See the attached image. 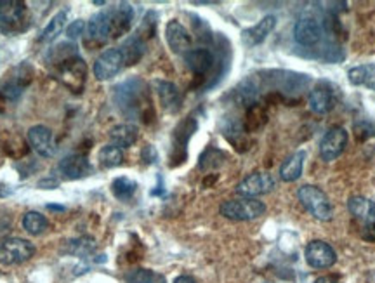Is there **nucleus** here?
<instances>
[{
	"label": "nucleus",
	"mask_w": 375,
	"mask_h": 283,
	"mask_svg": "<svg viewBox=\"0 0 375 283\" xmlns=\"http://www.w3.org/2000/svg\"><path fill=\"white\" fill-rule=\"evenodd\" d=\"M125 66L124 56L118 47H110L106 51L101 52L97 56L96 63H94V76L101 82L110 80L120 73V70Z\"/></svg>",
	"instance_id": "0eeeda50"
},
{
	"label": "nucleus",
	"mask_w": 375,
	"mask_h": 283,
	"mask_svg": "<svg viewBox=\"0 0 375 283\" xmlns=\"http://www.w3.org/2000/svg\"><path fill=\"white\" fill-rule=\"evenodd\" d=\"M136 191H138V183L129 179V177H117V179L111 183V193L120 202L131 200Z\"/></svg>",
	"instance_id": "c756f323"
},
{
	"label": "nucleus",
	"mask_w": 375,
	"mask_h": 283,
	"mask_svg": "<svg viewBox=\"0 0 375 283\" xmlns=\"http://www.w3.org/2000/svg\"><path fill=\"white\" fill-rule=\"evenodd\" d=\"M155 90L159 94V99L162 103L163 110L169 113H176L181 108V92L176 83L167 80H155Z\"/></svg>",
	"instance_id": "aec40b11"
},
{
	"label": "nucleus",
	"mask_w": 375,
	"mask_h": 283,
	"mask_svg": "<svg viewBox=\"0 0 375 283\" xmlns=\"http://www.w3.org/2000/svg\"><path fill=\"white\" fill-rule=\"evenodd\" d=\"M125 282L127 283H167L166 278L160 273L152 270H145V268H138L125 275Z\"/></svg>",
	"instance_id": "7c9ffc66"
},
{
	"label": "nucleus",
	"mask_w": 375,
	"mask_h": 283,
	"mask_svg": "<svg viewBox=\"0 0 375 283\" xmlns=\"http://www.w3.org/2000/svg\"><path fill=\"white\" fill-rule=\"evenodd\" d=\"M166 38L169 47L173 49V52L176 54H186L191 49L193 38L189 35L184 24H181L177 19H170L166 26Z\"/></svg>",
	"instance_id": "dca6fc26"
},
{
	"label": "nucleus",
	"mask_w": 375,
	"mask_h": 283,
	"mask_svg": "<svg viewBox=\"0 0 375 283\" xmlns=\"http://www.w3.org/2000/svg\"><path fill=\"white\" fill-rule=\"evenodd\" d=\"M118 49H120L122 56H124L125 66H131V65H136V63L143 58L146 45H145V40H143L139 35H132V37H129L127 40L122 44V47H118Z\"/></svg>",
	"instance_id": "393cba45"
},
{
	"label": "nucleus",
	"mask_w": 375,
	"mask_h": 283,
	"mask_svg": "<svg viewBox=\"0 0 375 283\" xmlns=\"http://www.w3.org/2000/svg\"><path fill=\"white\" fill-rule=\"evenodd\" d=\"M35 254V245L24 238H6L0 242V264L17 266L30 261Z\"/></svg>",
	"instance_id": "20e7f679"
},
{
	"label": "nucleus",
	"mask_w": 375,
	"mask_h": 283,
	"mask_svg": "<svg viewBox=\"0 0 375 283\" xmlns=\"http://www.w3.org/2000/svg\"><path fill=\"white\" fill-rule=\"evenodd\" d=\"M304 259L314 270H327L332 268L337 261V254L332 249V245H328L327 242H321V240H313L306 245L304 250Z\"/></svg>",
	"instance_id": "1a4fd4ad"
},
{
	"label": "nucleus",
	"mask_w": 375,
	"mask_h": 283,
	"mask_svg": "<svg viewBox=\"0 0 375 283\" xmlns=\"http://www.w3.org/2000/svg\"><path fill=\"white\" fill-rule=\"evenodd\" d=\"M26 3L19 0H0V30L3 33H16L24 30Z\"/></svg>",
	"instance_id": "423d86ee"
},
{
	"label": "nucleus",
	"mask_w": 375,
	"mask_h": 283,
	"mask_svg": "<svg viewBox=\"0 0 375 283\" xmlns=\"http://www.w3.org/2000/svg\"><path fill=\"white\" fill-rule=\"evenodd\" d=\"M304 159H306V152H296L294 155H290L285 162L280 167V177L285 183H294L301 177L304 167Z\"/></svg>",
	"instance_id": "b1692460"
},
{
	"label": "nucleus",
	"mask_w": 375,
	"mask_h": 283,
	"mask_svg": "<svg viewBox=\"0 0 375 283\" xmlns=\"http://www.w3.org/2000/svg\"><path fill=\"white\" fill-rule=\"evenodd\" d=\"M23 228L24 232L30 233V235L38 236L42 235V233H45V229L49 228V221L40 212L30 211L23 216Z\"/></svg>",
	"instance_id": "c85d7f7f"
},
{
	"label": "nucleus",
	"mask_w": 375,
	"mask_h": 283,
	"mask_svg": "<svg viewBox=\"0 0 375 283\" xmlns=\"http://www.w3.org/2000/svg\"><path fill=\"white\" fill-rule=\"evenodd\" d=\"M174 283H196V280L193 277H188V275H181L174 280Z\"/></svg>",
	"instance_id": "c9c22d12"
},
{
	"label": "nucleus",
	"mask_w": 375,
	"mask_h": 283,
	"mask_svg": "<svg viewBox=\"0 0 375 283\" xmlns=\"http://www.w3.org/2000/svg\"><path fill=\"white\" fill-rule=\"evenodd\" d=\"M374 132L375 127L372 124H369V122H358V124H355V134L360 141H365L367 138L374 136Z\"/></svg>",
	"instance_id": "473e14b6"
},
{
	"label": "nucleus",
	"mask_w": 375,
	"mask_h": 283,
	"mask_svg": "<svg viewBox=\"0 0 375 283\" xmlns=\"http://www.w3.org/2000/svg\"><path fill=\"white\" fill-rule=\"evenodd\" d=\"M348 131L344 127H332L320 141V155L325 162L339 159L348 146Z\"/></svg>",
	"instance_id": "9d476101"
},
{
	"label": "nucleus",
	"mask_w": 375,
	"mask_h": 283,
	"mask_svg": "<svg viewBox=\"0 0 375 283\" xmlns=\"http://www.w3.org/2000/svg\"><path fill=\"white\" fill-rule=\"evenodd\" d=\"M40 186H42V188L49 186V190H51V188H56V186H58V181H40Z\"/></svg>",
	"instance_id": "58836bf2"
},
{
	"label": "nucleus",
	"mask_w": 375,
	"mask_h": 283,
	"mask_svg": "<svg viewBox=\"0 0 375 283\" xmlns=\"http://www.w3.org/2000/svg\"><path fill=\"white\" fill-rule=\"evenodd\" d=\"M275 26H276L275 16L262 17L257 24H254V26L241 31V42H244L247 47H255V45L262 44V42L268 38V35L275 30Z\"/></svg>",
	"instance_id": "6ab92c4d"
},
{
	"label": "nucleus",
	"mask_w": 375,
	"mask_h": 283,
	"mask_svg": "<svg viewBox=\"0 0 375 283\" xmlns=\"http://www.w3.org/2000/svg\"><path fill=\"white\" fill-rule=\"evenodd\" d=\"M275 179H273L271 174L268 172H254L250 176L245 177L241 183H238L237 193L241 197L247 198H255L261 197V195L269 193L275 188Z\"/></svg>",
	"instance_id": "9b49d317"
},
{
	"label": "nucleus",
	"mask_w": 375,
	"mask_h": 283,
	"mask_svg": "<svg viewBox=\"0 0 375 283\" xmlns=\"http://www.w3.org/2000/svg\"><path fill=\"white\" fill-rule=\"evenodd\" d=\"M308 104H310L311 111L317 115L330 113L335 106L334 87L327 82L318 83L308 96Z\"/></svg>",
	"instance_id": "ddd939ff"
},
{
	"label": "nucleus",
	"mask_w": 375,
	"mask_h": 283,
	"mask_svg": "<svg viewBox=\"0 0 375 283\" xmlns=\"http://www.w3.org/2000/svg\"><path fill=\"white\" fill-rule=\"evenodd\" d=\"M314 283H339V280L335 277H332V275H327V277L318 278V280Z\"/></svg>",
	"instance_id": "e433bc0d"
},
{
	"label": "nucleus",
	"mask_w": 375,
	"mask_h": 283,
	"mask_svg": "<svg viewBox=\"0 0 375 283\" xmlns=\"http://www.w3.org/2000/svg\"><path fill=\"white\" fill-rule=\"evenodd\" d=\"M87 38L96 44H106L113 38V30H111V17L110 9H104L101 13L94 14L90 21L87 23Z\"/></svg>",
	"instance_id": "4468645a"
},
{
	"label": "nucleus",
	"mask_w": 375,
	"mask_h": 283,
	"mask_svg": "<svg viewBox=\"0 0 375 283\" xmlns=\"http://www.w3.org/2000/svg\"><path fill=\"white\" fill-rule=\"evenodd\" d=\"M110 136L111 145L118 146V148H131L132 145H136L139 138V129L132 124H118L115 127L110 129L108 132Z\"/></svg>",
	"instance_id": "412c9836"
},
{
	"label": "nucleus",
	"mask_w": 375,
	"mask_h": 283,
	"mask_svg": "<svg viewBox=\"0 0 375 283\" xmlns=\"http://www.w3.org/2000/svg\"><path fill=\"white\" fill-rule=\"evenodd\" d=\"M299 200L303 202L304 207L308 209L311 216L318 221H330L334 216V207H332L330 200L327 195L313 184H304L299 188Z\"/></svg>",
	"instance_id": "7ed1b4c3"
},
{
	"label": "nucleus",
	"mask_w": 375,
	"mask_h": 283,
	"mask_svg": "<svg viewBox=\"0 0 375 283\" xmlns=\"http://www.w3.org/2000/svg\"><path fill=\"white\" fill-rule=\"evenodd\" d=\"M28 143L33 148L35 153H38L44 159H52L56 155V139L54 134L45 125H33L28 131Z\"/></svg>",
	"instance_id": "f8f14e48"
},
{
	"label": "nucleus",
	"mask_w": 375,
	"mask_h": 283,
	"mask_svg": "<svg viewBox=\"0 0 375 283\" xmlns=\"http://www.w3.org/2000/svg\"><path fill=\"white\" fill-rule=\"evenodd\" d=\"M348 209L363 226L375 223V202L363 197H351L348 202Z\"/></svg>",
	"instance_id": "4be33fe9"
},
{
	"label": "nucleus",
	"mask_w": 375,
	"mask_h": 283,
	"mask_svg": "<svg viewBox=\"0 0 375 283\" xmlns=\"http://www.w3.org/2000/svg\"><path fill=\"white\" fill-rule=\"evenodd\" d=\"M348 80L353 86H363L375 90V65L367 63V65L355 66L348 72Z\"/></svg>",
	"instance_id": "a878e982"
},
{
	"label": "nucleus",
	"mask_w": 375,
	"mask_h": 283,
	"mask_svg": "<svg viewBox=\"0 0 375 283\" xmlns=\"http://www.w3.org/2000/svg\"><path fill=\"white\" fill-rule=\"evenodd\" d=\"M10 193H13V190H10L9 186H6V184H0V198L9 197Z\"/></svg>",
	"instance_id": "4c0bfd02"
},
{
	"label": "nucleus",
	"mask_w": 375,
	"mask_h": 283,
	"mask_svg": "<svg viewBox=\"0 0 375 283\" xmlns=\"http://www.w3.org/2000/svg\"><path fill=\"white\" fill-rule=\"evenodd\" d=\"M362 235L367 242H375V223H370V225L363 226Z\"/></svg>",
	"instance_id": "f704fd0d"
},
{
	"label": "nucleus",
	"mask_w": 375,
	"mask_h": 283,
	"mask_svg": "<svg viewBox=\"0 0 375 283\" xmlns=\"http://www.w3.org/2000/svg\"><path fill=\"white\" fill-rule=\"evenodd\" d=\"M97 160H99V165L104 167V169H113V167L124 163V152L118 146L106 145L97 153Z\"/></svg>",
	"instance_id": "cd10ccee"
},
{
	"label": "nucleus",
	"mask_w": 375,
	"mask_h": 283,
	"mask_svg": "<svg viewBox=\"0 0 375 283\" xmlns=\"http://www.w3.org/2000/svg\"><path fill=\"white\" fill-rule=\"evenodd\" d=\"M87 28V24L83 23L82 19H77L73 21L72 24H70L68 28H66V37L70 38V40H75V38H79L80 35L83 33V30Z\"/></svg>",
	"instance_id": "72a5a7b5"
},
{
	"label": "nucleus",
	"mask_w": 375,
	"mask_h": 283,
	"mask_svg": "<svg viewBox=\"0 0 375 283\" xmlns=\"http://www.w3.org/2000/svg\"><path fill=\"white\" fill-rule=\"evenodd\" d=\"M108 9H110L113 38H118L127 33L132 26V21H134V7L127 2H122L113 7H108Z\"/></svg>",
	"instance_id": "f3484780"
},
{
	"label": "nucleus",
	"mask_w": 375,
	"mask_h": 283,
	"mask_svg": "<svg viewBox=\"0 0 375 283\" xmlns=\"http://www.w3.org/2000/svg\"><path fill=\"white\" fill-rule=\"evenodd\" d=\"M219 212L231 221H254L266 212V205L255 198H233L221 204Z\"/></svg>",
	"instance_id": "f03ea898"
},
{
	"label": "nucleus",
	"mask_w": 375,
	"mask_h": 283,
	"mask_svg": "<svg viewBox=\"0 0 375 283\" xmlns=\"http://www.w3.org/2000/svg\"><path fill=\"white\" fill-rule=\"evenodd\" d=\"M183 58L189 72L196 76L207 75L214 66V54L209 49H189L186 54H183Z\"/></svg>",
	"instance_id": "a211bd4d"
},
{
	"label": "nucleus",
	"mask_w": 375,
	"mask_h": 283,
	"mask_svg": "<svg viewBox=\"0 0 375 283\" xmlns=\"http://www.w3.org/2000/svg\"><path fill=\"white\" fill-rule=\"evenodd\" d=\"M145 83L138 79L127 80L117 87V103L129 117H139L146 120V110L152 101L145 96Z\"/></svg>",
	"instance_id": "f257e3e1"
},
{
	"label": "nucleus",
	"mask_w": 375,
	"mask_h": 283,
	"mask_svg": "<svg viewBox=\"0 0 375 283\" xmlns=\"http://www.w3.org/2000/svg\"><path fill=\"white\" fill-rule=\"evenodd\" d=\"M93 172V165L89 163L86 155L73 153V155L65 156L58 165V174L63 179H80Z\"/></svg>",
	"instance_id": "2eb2a0df"
},
{
	"label": "nucleus",
	"mask_w": 375,
	"mask_h": 283,
	"mask_svg": "<svg viewBox=\"0 0 375 283\" xmlns=\"http://www.w3.org/2000/svg\"><path fill=\"white\" fill-rule=\"evenodd\" d=\"M324 24L317 17L304 16L294 26V38L303 47H317L324 38Z\"/></svg>",
	"instance_id": "6e6552de"
},
{
	"label": "nucleus",
	"mask_w": 375,
	"mask_h": 283,
	"mask_svg": "<svg viewBox=\"0 0 375 283\" xmlns=\"http://www.w3.org/2000/svg\"><path fill=\"white\" fill-rule=\"evenodd\" d=\"M224 159H226V155H224L223 152H219V149L216 148L205 149V153L200 156V169L202 170L216 169V167L223 165Z\"/></svg>",
	"instance_id": "2f4dec72"
},
{
	"label": "nucleus",
	"mask_w": 375,
	"mask_h": 283,
	"mask_svg": "<svg viewBox=\"0 0 375 283\" xmlns=\"http://www.w3.org/2000/svg\"><path fill=\"white\" fill-rule=\"evenodd\" d=\"M66 21H68V14H66L65 10H59L58 14H54V16L51 17V21L47 23V26L44 28V31H42L40 40L42 42L56 40V38L63 33V30H65Z\"/></svg>",
	"instance_id": "bb28decb"
},
{
	"label": "nucleus",
	"mask_w": 375,
	"mask_h": 283,
	"mask_svg": "<svg viewBox=\"0 0 375 283\" xmlns=\"http://www.w3.org/2000/svg\"><path fill=\"white\" fill-rule=\"evenodd\" d=\"M86 76L87 66L80 56H72V58L58 63V79L73 92H82Z\"/></svg>",
	"instance_id": "39448f33"
},
{
	"label": "nucleus",
	"mask_w": 375,
	"mask_h": 283,
	"mask_svg": "<svg viewBox=\"0 0 375 283\" xmlns=\"http://www.w3.org/2000/svg\"><path fill=\"white\" fill-rule=\"evenodd\" d=\"M96 250V240L93 236H79L63 242L61 252L73 257H87Z\"/></svg>",
	"instance_id": "5701e85b"
}]
</instances>
